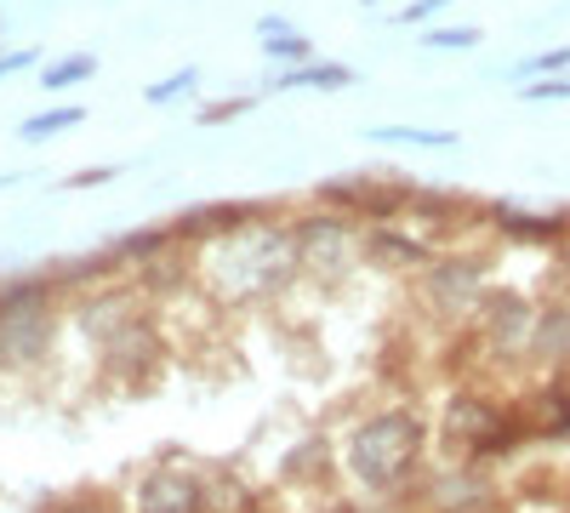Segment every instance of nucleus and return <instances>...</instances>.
<instances>
[{"label":"nucleus","instance_id":"1","mask_svg":"<svg viewBox=\"0 0 570 513\" xmlns=\"http://www.w3.org/2000/svg\"><path fill=\"white\" fill-rule=\"evenodd\" d=\"M297 263H303L297 235H279V228H246V235H228L212 251L206 268L217 279V292H228V297H263V292L285 286Z\"/></svg>","mask_w":570,"mask_h":513},{"label":"nucleus","instance_id":"5","mask_svg":"<svg viewBox=\"0 0 570 513\" xmlns=\"http://www.w3.org/2000/svg\"><path fill=\"white\" fill-rule=\"evenodd\" d=\"M297 251H303V257H320V263H343V257H348V228L331 223V217H320V223H308L303 235H297Z\"/></svg>","mask_w":570,"mask_h":513},{"label":"nucleus","instance_id":"6","mask_svg":"<svg viewBox=\"0 0 570 513\" xmlns=\"http://www.w3.org/2000/svg\"><path fill=\"white\" fill-rule=\"evenodd\" d=\"M80 120V109H58V115H40V120H29L23 126V137H46V131H58V126H75Z\"/></svg>","mask_w":570,"mask_h":513},{"label":"nucleus","instance_id":"8","mask_svg":"<svg viewBox=\"0 0 570 513\" xmlns=\"http://www.w3.org/2000/svg\"><path fill=\"white\" fill-rule=\"evenodd\" d=\"M268 34H274V29H268ZM268 46H274V52H285V58H297V52H303V40H297V34H285V29H279Z\"/></svg>","mask_w":570,"mask_h":513},{"label":"nucleus","instance_id":"7","mask_svg":"<svg viewBox=\"0 0 570 513\" xmlns=\"http://www.w3.org/2000/svg\"><path fill=\"white\" fill-rule=\"evenodd\" d=\"M80 75H91V58H69V63H58L52 75H46V86H69V80H80Z\"/></svg>","mask_w":570,"mask_h":513},{"label":"nucleus","instance_id":"3","mask_svg":"<svg viewBox=\"0 0 570 513\" xmlns=\"http://www.w3.org/2000/svg\"><path fill=\"white\" fill-rule=\"evenodd\" d=\"M52 343V314H46V286H12L0 292V365H35Z\"/></svg>","mask_w":570,"mask_h":513},{"label":"nucleus","instance_id":"4","mask_svg":"<svg viewBox=\"0 0 570 513\" xmlns=\"http://www.w3.org/2000/svg\"><path fill=\"white\" fill-rule=\"evenodd\" d=\"M137 513H206V491L195 474L160 468L137 485Z\"/></svg>","mask_w":570,"mask_h":513},{"label":"nucleus","instance_id":"2","mask_svg":"<svg viewBox=\"0 0 570 513\" xmlns=\"http://www.w3.org/2000/svg\"><path fill=\"white\" fill-rule=\"evenodd\" d=\"M416 445H422V428L411 411H383L371 423L354 428L348 440V474L365 485V491H389L405 480V468L416 462Z\"/></svg>","mask_w":570,"mask_h":513},{"label":"nucleus","instance_id":"9","mask_svg":"<svg viewBox=\"0 0 570 513\" xmlns=\"http://www.w3.org/2000/svg\"><path fill=\"white\" fill-rule=\"evenodd\" d=\"M52 513H109L104 502H91V496H80V502H58Z\"/></svg>","mask_w":570,"mask_h":513}]
</instances>
